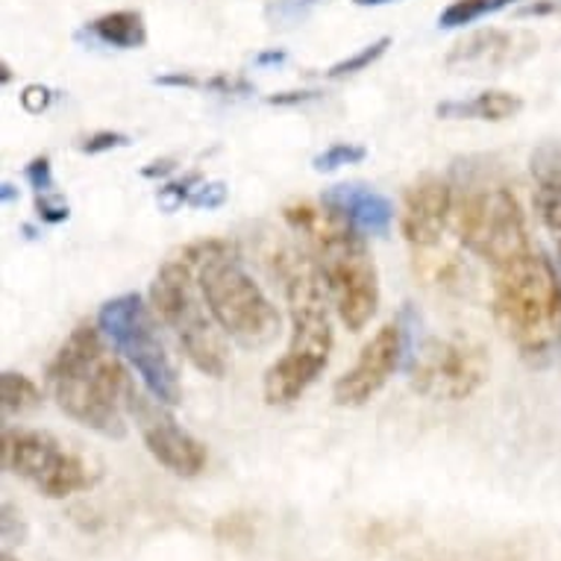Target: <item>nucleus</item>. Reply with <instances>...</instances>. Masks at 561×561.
<instances>
[{
	"label": "nucleus",
	"mask_w": 561,
	"mask_h": 561,
	"mask_svg": "<svg viewBox=\"0 0 561 561\" xmlns=\"http://www.w3.org/2000/svg\"><path fill=\"white\" fill-rule=\"evenodd\" d=\"M515 3H524V0H453L450 7L438 15V27H468L473 21L508 10V7H515Z\"/></svg>",
	"instance_id": "obj_20"
},
{
	"label": "nucleus",
	"mask_w": 561,
	"mask_h": 561,
	"mask_svg": "<svg viewBox=\"0 0 561 561\" xmlns=\"http://www.w3.org/2000/svg\"><path fill=\"white\" fill-rule=\"evenodd\" d=\"M388 47H391V36L377 38V42H370V45L359 47L356 54L344 56L341 62L332 65L330 71H327V77H330V80H344V77H353V75H359V71H368L370 65H377L379 59L388 54Z\"/></svg>",
	"instance_id": "obj_21"
},
{
	"label": "nucleus",
	"mask_w": 561,
	"mask_h": 561,
	"mask_svg": "<svg viewBox=\"0 0 561 561\" xmlns=\"http://www.w3.org/2000/svg\"><path fill=\"white\" fill-rule=\"evenodd\" d=\"M286 59V54H265V56H259V62H283Z\"/></svg>",
	"instance_id": "obj_33"
},
{
	"label": "nucleus",
	"mask_w": 561,
	"mask_h": 561,
	"mask_svg": "<svg viewBox=\"0 0 561 561\" xmlns=\"http://www.w3.org/2000/svg\"><path fill=\"white\" fill-rule=\"evenodd\" d=\"M491 359L488 350L470 335H444L426 341L421 353H414L412 388L426 400L459 403L468 400L488 382Z\"/></svg>",
	"instance_id": "obj_10"
},
{
	"label": "nucleus",
	"mask_w": 561,
	"mask_h": 561,
	"mask_svg": "<svg viewBox=\"0 0 561 561\" xmlns=\"http://www.w3.org/2000/svg\"><path fill=\"white\" fill-rule=\"evenodd\" d=\"M321 203L341 215L350 227H356L362 236H388L394 224V203L362 183L332 185L323 192Z\"/></svg>",
	"instance_id": "obj_15"
},
{
	"label": "nucleus",
	"mask_w": 561,
	"mask_h": 561,
	"mask_svg": "<svg viewBox=\"0 0 561 561\" xmlns=\"http://www.w3.org/2000/svg\"><path fill=\"white\" fill-rule=\"evenodd\" d=\"M491 314L524 356H543L561 344V274L541 253H524L494 267Z\"/></svg>",
	"instance_id": "obj_5"
},
{
	"label": "nucleus",
	"mask_w": 561,
	"mask_h": 561,
	"mask_svg": "<svg viewBox=\"0 0 561 561\" xmlns=\"http://www.w3.org/2000/svg\"><path fill=\"white\" fill-rule=\"evenodd\" d=\"M21 103H24V110L30 115H42V112L54 103V92L47 89V85H27L24 94H21Z\"/></svg>",
	"instance_id": "obj_28"
},
{
	"label": "nucleus",
	"mask_w": 561,
	"mask_h": 561,
	"mask_svg": "<svg viewBox=\"0 0 561 561\" xmlns=\"http://www.w3.org/2000/svg\"><path fill=\"white\" fill-rule=\"evenodd\" d=\"M312 3H321V0H297V7H312Z\"/></svg>",
	"instance_id": "obj_34"
},
{
	"label": "nucleus",
	"mask_w": 561,
	"mask_h": 561,
	"mask_svg": "<svg viewBox=\"0 0 561 561\" xmlns=\"http://www.w3.org/2000/svg\"><path fill=\"white\" fill-rule=\"evenodd\" d=\"M535 176V213L561 259V141H543L529 159Z\"/></svg>",
	"instance_id": "obj_16"
},
{
	"label": "nucleus",
	"mask_w": 561,
	"mask_h": 561,
	"mask_svg": "<svg viewBox=\"0 0 561 561\" xmlns=\"http://www.w3.org/2000/svg\"><path fill=\"white\" fill-rule=\"evenodd\" d=\"M98 327L121 359L136 370L153 400L171 409L183 403V382L159 339L157 312L153 306L145 304V297L138 291H127L106 300L98 312Z\"/></svg>",
	"instance_id": "obj_8"
},
{
	"label": "nucleus",
	"mask_w": 561,
	"mask_h": 561,
	"mask_svg": "<svg viewBox=\"0 0 561 561\" xmlns=\"http://www.w3.org/2000/svg\"><path fill=\"white\" fill-rule=\"evenodd\" d=\"M365 157H368V150L356 145V141H332L330 148L321 150L312 159V168L318 174H332V171H339L344 165H359Z\"/></svg>",
	"instance_id": "obj_22"
},
{
	"label": "nucleus",
	"mask_w": 561,
	"mask_h": 561,
	"mask_svg": "<svg viewBox=\"0 0 561 561\" xmlns=\"http://www.w3.org/2000/svg\"><path fill=\"white\" fill-rule=\"evenodd\" d=\"M227 197H230V188H227V185L206 183V180H203V183L194 188L192 197H188V206H192V209H218V206L227 203Z\"/></svg>",
	"instance_id": "obj_26"
},
{
	"label": "nucleus",
	"mask_w": 561,
	"mask_h": 561,
	"mask_svg": "<svg viewBox=\"0 0 561 561\" xmlns=\"http://www.w3.org/2000/svg\"><path fill=\"white\" fill-rule=\"evenodd\" d=\"M450 221L453 185L447 180L426 174L405 188L403 206H400V232L412 253L442 248Z\"/></svg>",
	"instance_id": "obj_13"
},
{
	"label": "nucleus",
	"mask_w": 561,
	"mask_h": 561,
	"mask_svg": "<svg viewBox=\"0 0 561 561\" xmlns=\"http://www.w3.org/2000/svg\"><path fill=\"white\" fill-rule=\"evenodd\" d=\"M101 327L80 323L47 365V388L75 424L121 442L136 388L118 353L106 347Z\"/></svg>",
	"instance_id": "obj_1"
},
{
	"label": "nucleus",
	"mask_w": 561,
	"mask_h": 561,
	"mask_svg": "<svg viewBox=\"0 0 561 561\" xmlns=\"http://www.w3.org/2000/svg\"><path fill=\"white\" fill-rule=\"evenodd\" d=\"M168 409L171 405L141 394H133V403H129V414L136 417L138 433H141V442H145L150 456L168 473L192 479L206 468L209 453H206V444L197 442L188 430L176 424L174 414L168 412Z\"/></svg>",
	"instance_id": "obj_11"
},
{
	"label": "nucleus",
	"mask_w": 561,
	"mask_h": 561,
	"mask_svg": "<svg viewBox=\"0 0 561 561\" xmlns=\"http://www.w3.org/2000/svg\"><path fill=\"white\" fill-rule=\"evenodd\" d=\"M524 101L520 94L503 92V89H488L468 101H444L435 106V115L444 121H488V124H503L520 115Z\"/></svg>",
	"instance_id": "obj_17"
},
{
	"label": "nucleus",
	"mask_w": 561,
	"mask_h": 561,
	"mask_svg": "<svg viewBox=\"0 0 561 561\" xmlns=\"http://www.w3.org/2000/svg\"><path fill=\"white\" fill-rule=\"evenodd\" d=\"M450 230L470 256L503 267L533 250L529 227L515 192L503 183H470L453 188Z\"/></svg>",
	"instance_id": "obj_7"
},
{
	"label": "nucleus",
	"mask_w": 561,
	"mask_h": 561,
	"mask_svg": "<svg viewBox=\"0 0 561 561\" xmlns=\"http://www.w3.org/2000/svg\"><path fill=\"white\" fill-rule=\"evenodd\" d=\"M0 197H3V203H10L12 197H15V185H12V183L0 185Z\"/></svg>",
	"instance_id": "obj_32"
},
{
	"label": "nucleus",
	"mask_w": 561,
	"mask_h": 561,
	"mask_svg": "<svg viewBox=\"0 0 561 561\" xmlns=\"http://www.w3.org/2000/svg\"><path fill=\"white\" fill-rule=\"evenodd\" d=\"M405 356V335L400 323H382L374 339L359 350V359L353 362V368H347L335 379L332 386V400L341 409H359V405L370 403L374 397L386 388V382L394 377V370L400 368V362Z\"/></svg>",
	"instance_id": "obj_12"
},
{
	"label": "nucleus",
	"mask_w": 561,
	"mask_h": 561,
	"mask_svg": "<svg viewBox=\"0 0 561 561\" xmlns=\"http://www.w3.org/2000/svg\"><path fill=\"white\" fill-rule=\"evenodd\" d=\"M36 213L45 224H62L68 221V215H71L68 213V203H65L56 192L36 194Z\"/></svg>",
	"instance_id": "obj_27"
},
{
	"label": "nucleus",
	"mask_w": 561,
	"mask_h": 561,
	"mask_svg": "<svg viewBox=\"0 0 561 561\" xmlns=\"http://www.w3.org/2000/svg\"><path fill=\"white\" fill-rule=\"evenodd\" d=\"M0 403L3 414H21L27 409H36L42 403V388L19 370H3L0 377Z\"/></svg>",
	"instance_id": "obj_19"
},
{
	"label": "nucleus",
	"mask_w": 561,
	"mask_h": 561,
	"mask_svg": "<svg viewBox=\"0 0 561 561\" xmlns=\"http://www.w3.org/2000/svg\"><path fill=\"white\" fill-rule=\"evenodd\" d=\"M197 271L215 323L239 347H267L279 332V312L250 271L241 265L236 244L227 239H201L180 250Z\"/></svg>",
	"instance_id": "obj_4"
},
{
	"label": "nucleus",
	"mask_w": 561,
	"mask_h": 561,
	"mask_svg": "<svg viewBox=\"0 0 561 561\" xmlns=\"http://www.w3.org/2000/svg\"><path fill=\"white\" fill-rule=\"evenodd\" d=\"M174 168L176 159H157V162H150V165L141 171V176H148V180H162V176L171 174Z\"/></svg>",
	"instance_id": "obj_30"
},
{
	"label": "nucleus",
	"mask_w": 561,
	"mask_h": 561,
	"mask_svg": "<svg viewBox=\"0 0 561 561\" xmlns=\"http://www.w3.org/2000/svg\"><path fill=\"white\" fill-rule=\"evenodd\" d=\"M24 176H27V183L33 185V192H36V194L56 192L54 165H50V159H47V157L30 159L27 168H24Z\"/></svg>",
	"instance_id": "obj_25"
},
{
	"label": "nucleus",
	"mask_w": 561,
	"mask_h": 561,
	"mask_svg": "<svg viewBox=\"0 0 561 561\" xmlns=\"http://www.w3.org/2000/svg\"><path fill=\"white\" fill-rule=\"evenodd\" d=\"M203 183L201 174H185L183 180H171L159 188V203H162V209L165 213H174L180 206H188V197L194 194V188Z\"/></svg>",
	"instance_id": "obj_23"
},
{
	"label": "nucleus",
	"mask_w": 561,
	"mask_h": 561,
	"mask_svg": "<svg viewBox=\"0 0 561 561\" xmlns=\"http://www.w3.org/2000/svg\"><path fill=\"white\" fill-rule=\"evenodd\" d=\"M356 7H388V3H400V0H353Z\"/></svg>",
	"instance_id": "obj_31"
},
{
	"label": "nucleus",
	"mask_w": 561,
	"mask_h": 561,
	"mask_svg": "<svg viewBox=\"0 0 561 561\" xmlns=\"http://www.w3.org/2000/svg\"><path fill=\"white\" fill-rule=\"evenodd\" d=\"M314 98H318V92H304V89H300V92L271 94V98H267V103H271V106H300V103L314 101Z\"/></svg>",
	"instance_id": "obj_29"
},
{
	"label": "nucleus",
	"mask_w": 561,
	"mask_h": 561,
	"mask_svg": "<svg viewBox=\"0 0 561 561\" xmlns=\"http://www.w3.org/2000/svg\"><path fill=\"white\" fill-rule=\"evenodd\" d=\"M533 38L512 30H479L473 36L461 38L447 54V68L459 75H491L508 62H517L524 50H533Z\"/></svg>",
	"instance_id": "obj_14"
},
{
	"label": "nucleus",
	"mask_w": 561,
	"mask_h": 561,
	"mask_svg": "<svg viewBox=\"0 0 561 561\" xmlns=\"http://www.w3.org/2000/svg\"><path fill=\"white\" fill-rule=\"evenodd\" d=\"M274 262L291 314V339L286 353L265 370L262 394L267 405H288L300 400L327 370L335 332L330 321V295L314 259L286 248L276 253Z\"/></svg>",
	"instance_id": "obj_2"
},
{
	"label": "nucleus",
	"mask_w": 561,
	"mask_h": 561,
	"mask_svg": "<svg viewBox=\"0 0 561 561\" xmlns=\"http://www.w3.org/2000/svg\"><path fill=\"white\" fill-rule=\"evenodd\" d=\"M283 218L295 232H300L318 265L330 304L344 323V330L362 332L379 309V271L368 248V236L350 227L341 215L327 206L291 203L283 209Z\"/></svg>",
	"instance_id": "obj_3"
},
{
	"label": "nucleus",
	"mask_w": 561,
	"mask_h": 561,
	"mask_svg": "<svg viewBox=\"0 0 561 561\" xmlns=\"http://www.w3.org/2000/svg\"><path fill=\"white\" fill-rule=\"evenodd\" d=\"M150 306L194 368L213 379H224L230 370L227 335L215 323L206 297L197 283V271L183 253L165 259L150 283Z\"/></svg>",
	"instance_id": "obj_6"
},
{
	"label": "nucleus",
	"mask_w": 561,
	"mask_h": 561,
	"mask_svg": "<svg viewBox=\"0 0 561 561\" xmlns=\"http://www.w3.org/2000/svg\"><path fill=\"white\" fill-rule=\"evenodd\" d=\"M3 468L47 500H68L98 482V468L45 430H7Z\"/></svg>",
	"instance_id": "obj_9"
},
{
	"label": "nucleus",
	"mask_w": 561,
	"mask_h": 561,
	"mask_svg": "<svg viewBox=\"0 0 561 561\" xmlns=\"http://www.w3.org/2000/svg\"><path fill=\"white\" fill-rule=\"evenodd\" d=\"M85 36L115 50H138L148 45V21L138 10H115L89 21Z\"/></svg>",
	"instance_id": "obj_18"
},
{
	"label": "nucleus",
	"mask_w": 561,
	"mask_h": 561,
	"mask_svg": "<svg viewBox=\"0 0 561 561\" xmlns=\"http://www.w3.org/2000/svg\"><path fill=\"white\" fill-rule=\"evenodd\" d=\"M129 136L127 133H118V129H101V133H92L85 136L77 148L80 153H89V157H98V153H110V150L127 148Z\"/></svg>",
	"instance_id": "obj_24"
}]
</instances>
